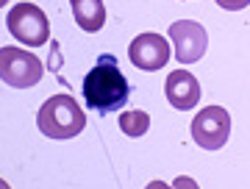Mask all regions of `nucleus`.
Returning a JSON list of instances; mask_svg holds the SVG:
<instances>
[{
    "label": "nucleus",
    "mask_w": 250,
    "mask_h": 189,
    "mask_svg": "<svg viewBox=\"0 0 250 189\" xmlns=\"http://www.w3.org/2000/svg\"><path fill=\"white\" fill-rule=\"evenodd\" d=\"M0 189H11V187H9V184H6L3 178H0Z\"/></svg>",
    "instance_id": "obj_14"
},
{
    "label": "nucleus",
    "mask_w": 250,
    "mask_h": 189,
    "mask_svg": "<svg viewBox=\"0 0 250 189\" xmlns=\"http://www.w3.org/2000/svg\"><path fill=\"white\" fill-rule=\"evenodd\" d=\"M220 9L225 11H242V9H248L250 6V0H214Z\"/></svg>",
    "instance_id": "obj_11"
},
{
    "label": "nucleus",
    "mask_w": 250,
    "mask_h": 189,
    "mask_svg": "<svg viewBox=\"0 0 250 189\" xmlns=\"http://www.w3.org/2000/svg\"><path fill=\"white\" fill-rule=\"evenodd\" d=\"M164 95H167V103H170L172 108H178V111L195 108L197 100L203 98V95H200V81L187 70H175V72L167 75V81H164Z\"/></svg>",
    "instance_id": "obj_8"
},
{
    "label": "nucleus",
    "mask_w": 250,
    "mask_h": 189,
    "mask_svg": "<svg viewBox=\"0 0 250 189\" xmlns=\"http://www.w3.org/2000/svg\"><path fill=\"white\" fill-rule=\"evenodd\" d=\"M172 189H200V187H197L195 178H189V175H178V178L172 181Z\"/></svg>",
    "instance_id": "obj_12"
},
{
    "label": "nucleus",
    "mask_w": 250,
    "mask_h": 189,
    "mask_svg": "<svg viewBox=\"0 0 250 189\" xmlns=\"http://www.w3.org/2000/svg\"><path fill=\"white\" fill-rule=\"evenodd\" d=\"M70 6H72V17H75L81 31L98 34L100 28L106 25V6H103V0H70Z\"/></svg>",
    "instance_id": "obj_9"
},
{
    "label": "nucleus",
    "mask_w": 250,
    "mask_h": 189,
    "mask_svg": "<svg viewBox=\"0 0 250 189\" xmlns=\"http://www.w3.org/2000/svg\"><path fill=\"white\" fill-rule=\"evenodd\" d=\"M120 131L131 139H139L150 131V114L142 111V108H131V111H123L120 114Z\"/></svg>",
    "instance_id": "obj_10"
},
{
    "label": "nucleus",
    "mask_w": 250,
    "mask_h": 189,
    "mask_svg": "<svg viewBox=\"0 0 250 189\" xmlns=\"http://www.w3.org/2000/svg\"><path fill=\"white\" fill-rule=\"evenodd\" d=\"M45 75V64L39 56L31 50H20V47L9 45L0 47V81L14 86V89H31L42 81Z\"/></svg>",
    "instance_id": "obj_4"
},
{
    "label": "nucleus",
    "mask_w": 250,
    "mask_h": 189,
    "mask_svg": "<svg viewBox=\"0 0 250 189\" xmlns=\"http://www.w3.org/2000/svg\"><path fill=\"white\" fill-rule=\"evenodd\" d=\"M9 34L25 47H42L50 42V20L39 6L34 3H17L6 14Z\"/></svg>",
    "instance_id": "obj_3"
},
{
    "label": "nucleus",
    "mask_w": 250,
    "mask_h": 189,
    "mask_svg": "<svg viewBox=\"0 0 250 189\" xmlns=\"http://www.w3.org/2000/svg\"><path fill=\"white\" fill-rule=\"evenodd\" d=\"M81 92H83V100L89 108L108 114V111H117L120 106H125L131 86H128L123 72L117 70L114 56H100V62L86 72Z\"/></svg>",
    "instance_id": "obj_1"
},
{
    "label": "nucleus",
    "mask_w": 250,
    "mask_h": 189,
    "mask_svg": "<svg viewBox=\"0 0 250 189\" xmlns=\"http://www.w3.org/2000/svg\"><path fill=\"white\" fill-rule=\"evenodd\" d=\"M172 56V45L170 39H164L161 34H139L131 39L128 45V59L134 67H139L142 72H156V70H164L167 62Z\"/></svg>",
    "instance_id": "obj_7"
},
{
    "label": "nucleus",
    "mask_w": 250,
    "mask_h": 189,
    "mask_svg": "<svg viewBox=\"0 0 250 189\" xmlns=\"http://www.w3.org/2000/svg\"><path fill=\"white\" fill-rule=\"evenodd\" d=\"M231 136V114L223 106H203L192 120V139L203 150H220Z\"/></svg>",
    "instance_id": "obj_5"
},
{
    "label": "nucleus",
    "mask_w": 250,
    "mask_h": 189,
    "mask_svg": "<svg viewBox=\"0 0 250 189\" xmlns=\"http://www.w3.org/2000/svg\"><path fill=\"white\" fill-rule=\"evenodd\" d=\"M36 128L47 139L64 142V139L78 136L86 128V114H83V108L78 106L75 98H70V95H53V98H47L42 103V108H39Z\"/></svg>",
    "instance_id": "obj_2"
},
{
    "label": "nucleus",
    "mask_w": 250,
    "mask_h": 189,
    "mask_svg": "<svg viewBox=\"0 0 250 189\" xmlns=\"http://www.w3.org/2000/svg\"><path fill=\"white\" fill-rule=\"evenodd\" d=\"M145 189H172V184H164V181H150Z\"/></svg>",
    "instance_id": "obj_13"
},
{
    "label": "nucleus",
    "mask_w": 250,
    "mask_h": 189,
    "mask_svg": "<svg viewBox=\"0 0 250 189\" xmlns=\"http://www.w3.org/2000/svg\"><path fill=\"white\" fill-rule=\"evenodd\" d=\"M167 36H170L172 53L181 64H195L200 62L208 50V34L206 28L197 22V20H175L170 28H167Z\"/></svg>",
    "instance_id": "obj_6"
},
{
    "label": "nucleus",
    "mask_w": 250,
    "mask_h": 189,
    "mask_svg": "<svg viewBox=\"0 0 250 189\" xmlns=\"http://www.w3.org/2000/svg\"><path fill=\"white\" fill-rule=\"evenodd\" d=\"M6 3H9V0H0V9H3V6H6Z\"/></svg>",
    "instance_id": "obj_15"
}]
</instances>
